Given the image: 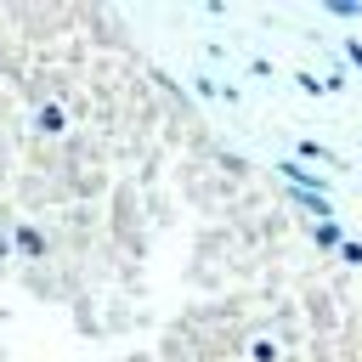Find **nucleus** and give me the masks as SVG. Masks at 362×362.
<instances>
[{"mask_svg": "<svg viewBox=\"0 0 362 362\" xmlns=\"http://www.w3.org/2000/svg\"><path fill=\"white\" fill-rule=\"evenodd\" d=\"M322 6H328L334 17H356V11H362V0H322Z\"/></svg>", "mask_w": 362, "mask_h": 362, "instance_id": "423d86ee", "label": "nucleus"}, {"mask_svg": "<svg viewBox=\"0 0 362 362\" xmlns=\"http://www.w3.org/2000/svg\"><path fill=\"white\" fill-rule=\"evenodd\" d=\"M339 45H345V62H351V68H362V40H339Z\"/></svg>", "mask_w": 362, "mask_h": 362, "instance_id": "1a4fd4ad", "label": "nucleus"}, {"mask_svg": "<svg viewBox=\"0 0 362 362\" xmlns=\"http://www.w3.org/2000/svg\"><path fill=\"white\" fill-rule=\"evenodd\" d=\"M311 238H317L322 249H339V243H345V226H339V221H317V226H311Z\"/></svg>", "mask_w": 362, "mask_h": 362, "instance_id": "7ed1b4c3", "label": "nucleus"}, {"mask_svg": "<svg viewBox=\"0 0 362 362\" xmlns=\"http://www.w3.org/2000/svg\"><path fill=\"white\" fill-rule=\"evenodd\" d=\"M11 238H17V249H23V255H45V238H40V226H17Z\"/></svg>", "mask_w": 362, "mask_h": 362, "instance_id": "20e7f679", "label": "nucleus"}, {"mask_svg": "<svg viewBox=\"0 0 362 362\" xmlns=\"http://www.w3.org/2000/svg\"><path fill=\"white\" fill-rule=\"evenodd\" d=\"M294 153H305V158H334V153H328L322 141H311V136H300V141H294Z\"/></svg>", "mask_w": 362, "mask_h": 362, "instance_id": "39448f33", "label": "nucleus"}, {"mask_svg": "<svg viewBox=\"0 0 362 362\" xmlns=\"http://www.w3.org/2000/svg\"><path fill=\"white\" fill-rule=\"evenodd\" d=\"M6 255H11V238H6V232H0V260H6Z\"/></svg>", "mask_w": 362, "mask_h": 362, "instance_id": "9d476101", "label": "nucleus"}, {"mask_svg": "<svg viewBox=\"0 0 362 362\" xmlns=\"http://www.w3.org/2000/svg\"><path fill=\"white\" fill-rule=\"evenodd\" d=\"M322 90H345V62H334V68H328V79H322Z\"/></svg>", "mask_w": 362, "mask_h": 362, "instance_id": "0eeeda50", "label": "nucleus"}, {"mask_svg": "<svg viewBox=\"0 0 362 362\" xmlns=\"http://www.w3.org/2000/svg\"><path fill=\"white\" fill-rule=\"evenodd\" d=\"M277 175L288 181V192H317V198H328V187H334L328 175H317V170H305V164H294V158H283Z\"/></svg>", "mask_w": 362, "mask_h": 362, "instance_id": "f257e3e1", "label": "nucleus"}, {"mask_svg": "<svg viewBox=\"0 0 362 362\" xmlns=\"http://www.w3.org/2000/svg\"><path fill=\"white\" fill-rule=\"evenodd\" d=\"M34 124H40L45 136H62V107H57V102H40V113H34Z\"/></svg>", "mask_w": 362, "mask_h": 362, "instance_id": "f03ea898", "label": "nucleus"}, {"mask_svg": "<svg viewBox=\"0 0 362 362\" xmlns=\"http://www.w3.org/2000/svg\"><path fill=\"white\" fill-rule=\"evenodd\" d=\"M339 260H351V266H362V243H356V238H345V243H339Z\"/></svg>", "mask_w": 362, "mask_h": 362, "instance_id": "6e6552de", "label": "nucleus"}]
</instances>
